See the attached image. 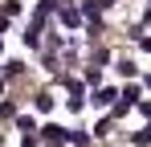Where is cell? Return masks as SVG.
<instances>
[{"label":"cell","mask_w":151,"mask_h":147,"mask_svg":"<svg viewBox=\"0 0 151 147\" xmlns=\"http://www.w3.org/2000/svg\"><path fill=\"white\" fill-rule=\"evenodd\" d=\"M41 135H45V139H49V147H57V143H70V131H61V127H41Z\"/></svg>","instance_id":"cell-1"},{"label":"cell","mask_w":151,"mask_h":147,"mask_svg":"<svg viewBox=\"0 0 151 147\" xmlns=\"http://www.w3.org/2000/svg\"><path fill=\"white\" fill-rule=\"evenodd\" d=\"M114 98H119V90H114V86H102V90H94V106H110Z\"/></svg>","instance_id":"cell-2"},{"label":"cell","mask_w":151,"mask_h":147,"mask_svg":"<svg viewBox=\"0 0 151 147\" xmlns=\"http://www.w3.org/2000/svg\"><path fill=\"white\" fill-rule=\"evenodd\" d=\"M78 21H82V12H78L74 4H65V8H61V24H70V29H78Z\"/></svg>","instance_id":"cell-3"},{"label":"cell","mask_w":151,"mask_h":147,"mask_svg":"<svg viewBox=\"0 0 151 147\" xmlns=\"http://www.w3.org/2000/svg\"><path fill=\"white\" fill-rule=\"evenodd\" d=\"M131 143H135V147H147V143H151V127H143V131H135V135H131Z\"/></svg>","instance_id":"cell-4"},{"label":"cell","mask_w":151,"mask_h":147,"mask_svg":"<svg viewBox=\"0 0 151 147\" xmlns=\"http://www.w3.org/2000/svg\"><path fill=\"white\" fill-rule=\"evenodd\" d=\"M37 110H41V115H49V110H53V94L41 90V94H37Z\"/></svg>","instance_id":"cell-5"},{"label":"cell","mask_w":151,"mask_h":147,"mask_svg":"<svg viewBox=\"0 0 151 147\" xmlns=\"http://www.w3.org/2000/svg\"><path fill=\"white\" fill-rule=\"evenodd\" d=\"M17 127H21V131H25V139H29V135H33V131H37V122L29 119V115H21V119H17Z\"/></svg>","instance_id":"cell-6"},{"label":"cell","mask_w":151,"mask_h":147,"mask_svg":"<svg viewBox=\"0 0 151 147\" xmlns=\"http://www.w3.org/2000/svg\"><path fill=\"white\" fill-rule=\"evenodd\" d=\"M70 143H78V147H86V143H90V135H86V131H70Z\"/></svg>","instance_id":"cell-7"},{"label":"cell","mask_w":151,"mask_h":147,"mask_svg":"<svg viewBox=\"0 0 151 147\" xmlns=\"http://www.w3.org/2000/svg\"><path fill=\"white\" fill-rule=\"evenodd\" d=\"M123 102H131V106H135V102H139V86H127V90H123Z\"/></svg>","instance_id":"cell-8"},{"label":"cell","mask_w":151,"mask_h":147,"mask_svg":"<svg viewBox=\"0 0 151 147\" xmlns=\"http://www.w3.org/2000/svg\"><path fill=\"white\" fill-rule=\"evenodd\" d=\"M119 74H123V78H135V61H127V57H123V61H119Z\"/></svg>","instance_id":"cell-9"},{"label":"cell","mask_w":151,"mask_h":147,"mask_svg":"<svg viewBox=\"0 0 151 147\" xmlns=\"http://www.w3.org/2000/svg\"><path fill=\"white\" fill-rule=\"evenodd\" d=\"M110 4H114V0H98V8H110Z\"/></svg>","instance_id":"cell-10"}]
</instances>
